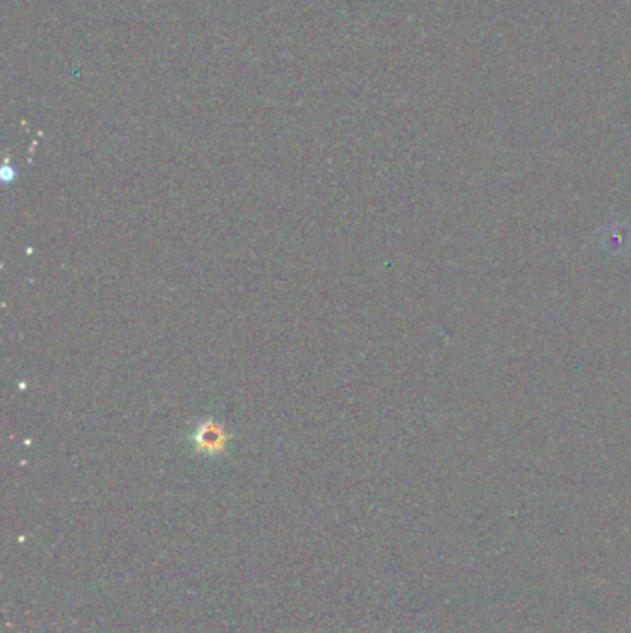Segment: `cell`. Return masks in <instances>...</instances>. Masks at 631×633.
I'll list each match as a JSON object with an SVG mask.
<instances>
[{
	"label": "cell",
	"mask_w": 631,
	"mask_h": 633,
	"mask_svg": "<svg viewBox=\"0 0 631 633\" xmlns=\"http://www.w3.org/2000/svg\"><path fill=\"white\" fill-rule=\"evenodd\" d=\"M232 435L226 432L221 422L206 419V421L198 422L191 434V443L197 454L208 456V458H217L223 456L226 447L230 443Z\"/></svg>",
	"instance_id": "obj_1"
}]
</instances>
